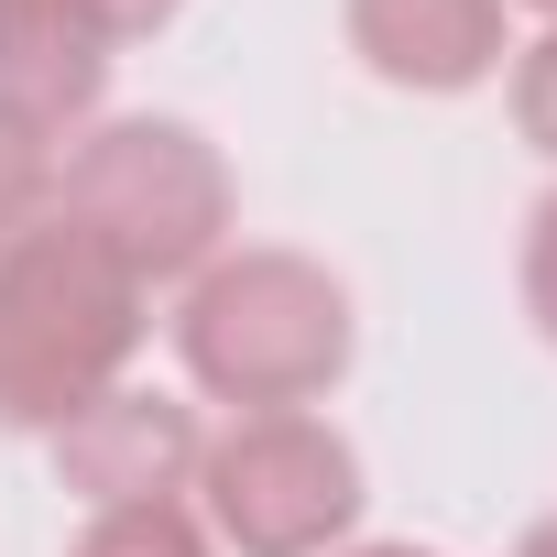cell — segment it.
<instances>
[{
	"label": "cell",
	"mask_w": 557,
	"mask_h": 557,
	"mask_svg": "<svg viewBox=\"0 0 557 557\" xmlns=\"http://www.w3.org/2000/svg\"><path fill=\"white\" fill-rule=\"evenodd\" d=\"M197 459H208L197 405L143 394V383H110L99 405H77V416L55 426V481H66L88 513H110V503H175V492L197 481Z\"/></svg>",
	"instance_id": "cell-6"
},
{
	"label": "cell",
	"mask_w": 557,
	"mask_h": 557,
	"mask_svg": "<svg viewBox=\"0 0 557 557\" xmlns=\"http://www.w3.org/2000/svg\"><path fill=\"white\" fill-rule=\"evenodd\" d=\"M164 23H175V0H0V99L45 132H66L99 110L110 55Z\"/></svg>",
	"instance_id": "cell-5"
},
{
	"label": "cell",
	"mask_w": 557,
	"mask_h": 557,
	"mask_svg": "<svg viewBox=\"0 0 557 557\" xmlns=\"http://www.w3.org/2000/svg\"><path fill=\"white\" fill-rule=\"evenodd\" d=\"M153 329V285L121 273L77 219H45L0 251V426H66L99 405Z\"/></svg>",
	"instance_id": "cell-1"
},
{
	"label": "cell",
	"mask_w": 557,
	"mask_h": 557,
	"mask_svg": "<svg viewBox=\"0 0 557 557\" xmlns=\"http://www.w3.org/2000/svg\"><path fill=\"white\" fill-rule=\"evenodd\" d=\"M55 219H77L121 273L175 285V273H208L230 240V164L186 121H110L66 153Z\"/></svg>",
	"instance_id": "cell-3"
},
{
	"label": "cell",
	"mask_w": 557,
	"mask_h": 557,
	"mask_svg": "<svg viewBox=\"0 0 557 557\" xmlns=\"http://www.w3.org/2000/svg\"><path fill=\"white\" fill-rule=\"evenodd\" d=\"M350 557H426V546H350Z\"/></svg>",
	"instance_id": "cell-13"
},
{
	"label": "cell",
	"mask_w": 557,
	"mask_h": 557,
	"mask_svg": "<svg viewBox=\"0 0 557 557\" xmlns=\"http://www.w3.org/2000/svg\"><path fill=\"white\" fill-rule=\"evenodd\" d=\"M524 12H557V0H524Z\"/></svg>",
	"instance_id": "cell-14"
},
{
	"label": "cell",
	"mask_w": 557,
	"mask_h": 557,
	"mask_svg": "<svg viewBox=\"0 0 557 557\" xmlns=\"http://www.w3.org/2000/svg\"><path fill=\"white\" fill-rule=\"evenodd\" d=\"M350 55L383 88L459 99L503 66V0H350Z\"/></svg>",
	"instance_id": "cell-7"
},
{
	"label": "cell",
	"mask_w": 557,
	"mask_h": 557,
	"mask_svg": "<svg viewBox=\"0 0 557 557\" xmlns=\"http://www.w3.org/2000/svg\"><path fill=\"white\" fill-rule=\"evenodd\" d=\"M55 186H66L55 132H45V121H23L12 99H0V251H12L23 230H45V219H55Z\"/></svg>",
	"instance_id": "cell-8"
},
{
	"label": "cell",
	"mask_w": 557,
	"mask_h": 557,
	"mask_svg": "<svg viewBox=\"0 0 557 557\" xmlns=\"http://www.w3.org/2000/svg\"><path fill=\"white\" fill-rule=\"evenodd\" d=\"M175 350H186L197 394H219L240 416H307L350 372V296L307 251H240V262L197 273Z\"/></svg>",
	"instance_id": "cell-2"
},
{
	"label": "cell",
	"mask_w": 557,
	"mask_h": 557,
	"mask_svg": "<svg viewBox=\"0 0 557 557\" xmlns=\"http://www.w3.org/2000/svg\"><path fill=\"white\" fill-rule=\"evenodd\" d=\"M524 318L557 339V197H546L535 230H524Z\"/></svg>",
	"instance_id": "cell-11"
},
{
	"label": "cell",
	"mask_w": 557,
	"mask_h": 557,
	"mask_svg": "<svg viewBox=\"0 0 557 557\" xmlns=\"http://www.w3.org/2000/svg\"><path fill=\"white\" fill-rule=\"evenodd\" d=\"M513 557H557V513H546V524H535V535H524Z\"/></svg>",
	"instance_id": "cell-12"
},
{
	"label": "cell",
	"mask_w": 557,
	"mask_h": 557,
	"mask_svg": "<svg viewBox=\"0 0 557 557\" xmlns=\"http://www.w3.org/2000/svg\"><path fill=\"white\" fill-rule=\"evenodd\" d=\"M197 492L219 546L240 557H329L361 513V459L318 416H240L230 437H208Z\"/></svg>",
	"instance_id": "cell-4"
},
{
	"label": "cell",
	"mask_w": 557,
	"mask_h": 557,
	"mask_svg": "<svg viewBox=\"0 0 557 557\" xmlns=\"http://www.w3.org/2000/svg\"><path fill=\"white\" fill-rule=\"evenodd\" d=\"M513 132H524L546 164H557V23H546V45L513 66Z\"/></svg>",
	"instance_id": "cell-10"
},
{
	"label": "cell",
	"mask_w": 557,
	"mask_h": 557,
	"mask_svg": "<svg viewBox=\"0 0 557 557\" xmlns=\"http://www.w3.org/2000/svg\"><path fill=\"white\" fill-rule=\"evenodd\" d=\"M66 557H219V546L186 503H110V513H88V535Z\"/></svg>",
	"instance_id": "cell-9"
}]
</instances>
